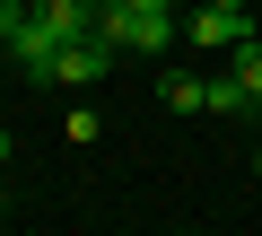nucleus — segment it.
Masks as SVG:
<instances>
[{
    "label": "nucleus",
    "instance_id": "8",
    "mask_svg": "<svg viewBox=\"0 0 262 236\" xmlns=\"http://www.w3.org/2000/svg\"><path fill=\"white\" fill-rule=\"evenodd\" d=\"M0 166H9V132H0Z\"/></svg>",
    "mask_w": 262,
    "mask_h": 236
},
{
    "label": "nucleus",
    "instance_id": "1",
    "mask_svg": "<svg viewBox=\"0 0 262 236\" xmlns=\"http://www.w3.org/2000/svg\"><path fill=\"white\" fill-rule=\"evenodd\" d=\"M96 35L114 53H166L175 44V9H131V0H105L96 9Z\"/></svg>",
    "mask_w": 262,
    "mask_h": 236
},
{
    "label": "nucleus",
    "instance_id": "5",
    "mask_svg": "<svg viewBox=\"0 0 262 236\" xmlns=\"http://www.w3.org/2000/svg\"><path fill=\"white\" fill-rule=\"evenodd\" d=\"M236 79H245V88H253V105H262V35H245V44H236Z\"/></svg>",
    "mask_w": 262,
    "mask_h": 236
},
{
    "label": "nucleus",
    "instance_id": "2",
    "mask_svg": "<svg viewBox=\"0 0 262 236\" xmlns=\"http://www.w3.org/2000/svg\"><path fill=\"white\" fill-rule=\"evenodd\" d=\"M184 35H192L201 53H236V44L253 35V9H219V0H201V9L184 18Z\"/></svg>",
    "mask_w": 262,
    "mask_h": 236
},
{
    "label": "nucleus",
    "instance_id": "4",
    "mask_svg": "<svg viewBox=\"0 0 262 236\" xmlns=\"http://www.w3.org/2000/svg\"><path fill=\"white\" fill-rule=\"evenodd\" d=\"M210 114H253V88L227 70V79H210Z\"/></svg>",
    "mask_w": 262,
    "mask_h": 236
},
{
    "label": "nucleus",
    "instance_id": "6",
    "mask_svg": "<svg viewBox=\"0 0 262 236\" xmlns=\"http://www.w3.org/2000/svg\"><path fill=\"white\" fill-rule=\"evenodd\" d=\"M18 18H27V0H0V44L18 35Z\"/></svg>",
    "mask_w": 262,
    "mask_h": 236
},
{
    "label": "nucleus",
    "instance_id": "7",
    "mask_svg": "<svg viewBox=\"0 0 262 236\" xmlns=\"http://www.w3.org/2000/svg\"><path fill=\"white\" fill-rule=\"evenodd\" d=\"M219 9H253V0H219Z\"/></svg>",
    "mask_w": 262,
    "mask_h": 236
},
{
    "label": "nucleus",
    "instance_id": "9",
    "mask_svg": "<svg viewBox=\"0 0 262 236\" xmlns=\"http://www.w3.org/2000/svg\"><path fill=\"white\" fill-rule=\"evenodd\" d=\"M0 227H9V192H0Z\"/></svg>",
    "mask_w": 262,
    "mask_h": 236
},
{
    "label": "nucleus",
    "instance_id": "3",
    "mask_svg": "<svg viewBox=\"0 0 262 236\" xmlns=\"http://www.w3.org/2000/svg\"><path fill=\"white\" fill-rule=\"evenodd\" d=\"M158 96H166L175 114H210V79H192V70H166V79H158Z\"/></svg>",
    "mask_w": 262,
    "mask_h": 236
}]
</instances>
